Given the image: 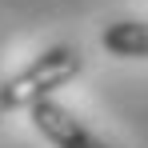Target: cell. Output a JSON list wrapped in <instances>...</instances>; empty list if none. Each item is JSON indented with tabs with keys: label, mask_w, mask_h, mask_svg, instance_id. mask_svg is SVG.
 Masks as SVG:
<instances>
[{
	"label": "cell",
	"mask_w": 148,
	"mask_h": 148,
	"mask_svg": "<svg viewBox=\"0 0 148 148\" xmlns=\"http://www.w3.org/2000/svg\"><path fill=\"white\" fill-rule=\"evenodd\" d=\"M100 48L120 60H148V24L144 20H116L100 32Z\"/></svg>",
	"instance_id": "3957f363"
},
{
	"label": "cell",
	"mask_w": 148,
	"mask_h": 148,
	"mask_svg": "<svg viewBox=\"0 0 148 148\" xmlns=\"http://www.w3.org/2000/svg\"><path fill=\"white\" fill-rule=\"evenodd\" d=\"M28 116H32L36 132H40L52 148H108L100 136H92V132H88V128L72 116V108L56 104L52 96L36 100V104L28 108Z\"/></svg>",
	"instance_id": "7a4b0ae2"
},
{
	"label": "cell",
	"mask_w": 148,
	"mask_h": 148,
	"mask_svg": "<svg viewBox=\"0 0 148 148\" xmlns=\"http://www.w3.org/2000/svg\"><path fill=\"white\" fill-rule=\"evenodd\" d=\"M8 108H4V76H0V116H4Z\"/></svg>",
	"instance_id": "277c9868"
},
{
	"label": "cell",
	"mask_w": 148,
	"mask_h": 148,
	"mask_svg": "<svg viewBox=\"0 0 148 148\" xmlns=\"http://www.w3.org/2000/svg\"><path fill=\"white\" fill-rule=\"evenodd\" d=\"M80 68H84V52L76 44H52L48 52L32 56L16 76L4 80V108L8 112H28L36 100L52 96L56 88L76 80Z\"/></svg>",
	"instance_id": "6da1fadb"
}]
</instances>
